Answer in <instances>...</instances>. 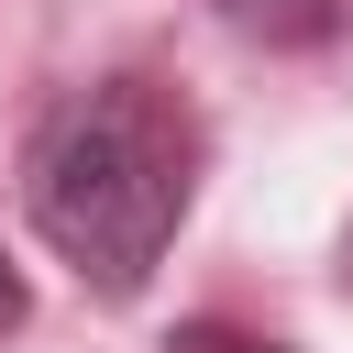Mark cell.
<instances>
[{"label":"cell","mask_w":353,"mask_h":353,"mask_svg":"<svg viewBox=\"0 0 353 353\" xmlns=\"http://www.w3.org/2000/svg\"><path fill=\"white\" fill-rule=\"evenodd\" d=\"M243 44H265V55H309V44H331L342 33V0H210Z\"/></svg>","instance_id":"2"},{"label":"cell","mask_w":353,"mask_h":353,"mask_svg":"<svg viewBox=\"0 0 353 353\" xmlns=\"http://www.w3.org/2000/svg\"><path fill=\"white\" fill-rule=\"evenodd\" d=\"M165 353H298V342H265V331H232V320H176Z\"/></svg>","instance_id":"3"},{"label":"cell","mask_w":353,"mask_h":353,"mask_svg":"<svg viewBox=\"0 0 353 353\" xmlns=\"http://www.w3.org/2000/svg\"><path fill=\"white\" fill-rule=\"evenodd\" d=\"M188 199H199V110L143 66L66 88L22 143V210L55 243V265H77V287L99 298L154 287L165 243L188 232Z\"/></svg>","instance_id":"1"},{"label":"cell","mask_w":353,"mask_h":353,"mask_svg":"<svg viewBox=\"0 0 353 353\" xmlns=\"http://www.w3.org/2000/svg\"><path fill=\"white\" fill-rule=\"evenodd\" d=\"M342 298H353V232H342Z\"/></svg>","instance_id":"5"},{"label":"cell","mask_w":353,"mask_h":353,"mask_svg":"<svg viewBox=\"0 0 353 353\" xmlns=\"http://www.w3.org/2000/svg\"><path fill=\"white\" fill-rule=\"evenodd\" d=\"M22 309H33V298H22V276H11V265H0V342H11V331H22Z\"/></svg>","instance_id":"4"}]
</instances>
